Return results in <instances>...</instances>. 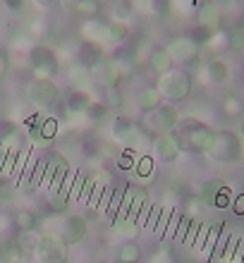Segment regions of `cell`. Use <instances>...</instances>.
Listing matches in <instances>:
<instances>
[{"label": "cell", "mask_w": 244, "mask_h": 263, "mask_svg": "<svg viewBox=\"0 0 244 263\" xmlns=\"http://www.w3.org/2000/svg\"><path fill=\"white\" fill-rule=\"evenodd\" d=\"M192 86L194 79L184 67H170L158 74L156 79V89L161 91L165 103H182L192 96Z\"/></svg>", "instance_id": "1"}, {"label": "cell", "mask_w": 244, "mask_h": 263, "mask_svg": "<svg viewBox=\"0 0 244 263\" xmlns=\"http://www.w3.org/2000/svg\"><path fill=\"white\" fill-rule=\"evenodd\" d=\"M180 134L184 141V148H189L192 153H209L213 139H216V129L206 122L196 118H187L184 122H180Z\"/></svg>", "instance_id": "2"}, {"label": "cell", "mask_w": 244, "mask_h": 263, "mask_svg": "<svg viewBox=\"0 0 244 263\" xmlns=\"http://www.w3.org/2000/svg\"><path fill=\"white\" fill-rule=\"evenodd\" d=\"M27 67L36 79H53L60 72V55L50 46H31L27 50Z\"/></svg>", "instance_id": "3"}, {"label": "cell", "mask_w": 244, "mask_h": 263, "mask_svg": "<svg viewBox=\"0 0 244 263\" xmlns=\"http://www.w3.org/2000/svg\"><path fill=\"white\" fill-rule=\"evenodd\" d=\"M24 96H27L29 105L34 110H50L55 108L60 101H63V91L53 79H31L24 89Z\"/></svg>", "instance_id": "4"}, {"label": "cell", "mask_w": 244, "mask_h": 263, "mask_svg": "<svg viewBox=\"0 0 244 263\" xmlns=\"http://www.w3.org/2000/svg\"><path fill=\"white\" fill-rule=\"evenodd\" d=\"M177 125H180V110L175 108V103H161L151 112H144L139 120V127L151 137L173 132Z\"/></svg>", "instance_id": "5"}, {"label": "cell", "mask_w": 244, "mask_h": 263, "mask_svg": "<svg viewBox=\"0 0 244 263\" xmlns=\"http://www.w3.org/2000/svg\"><path fill=\"white\" fill-rule=\"evenodd\" d=\"M209 156L218 163H239L244 156L242 137L232 129H216V139L209 148Z\"/></svg>", "instance_id": "6"}, {"label": "cell", "mask_w": 244, "mask_h": 263, "mask_svg": "<svg viewBox=\"0 0 244 263\" xmlns=\"http://www.w3.org/2000/svg\"><path fill=\"white\" fill-rule=\"evenodd\" d=\"M67 256H70V247L55 232H46V235L36 239L34 244L36 263H67Z\"/></svg>", "instance_id": "7"}, {"label": "cell", "mask_w": 244, "mask_h": 263, "mask_svg": "<svg viewBox=\"0 0 244 263\" xmlns=\"http://www.w3.org/2000/svg\"><path fill=\"white\" fill-rule=\"evenodd\" d=\"M165 50H167V55H170V60H173V65L187 67V65L196 63V58L201 53V46L192 36H173L165 43Z\"/></svg>", "instance_id": "8"}, {"label": "cell", "mask_w": 244, "mask_h": 263, "mask_svg": "<svg viewBox=\"0 0 244 263\" xmlns=\"http://www.w3.org/2000/svg\"><path fill=\"white\" fill-rule=\"evenodd\" d=\"M184 153V141H182L180 132H165L154 137V156L161 163H175Z\"/></svg>", "instance_id": "9"}, {"label": "cell", "mask_w": 244, "mask_h": 263, "mask_svg": "<svg viewBox=\"0 0 244 263\" xmlns=\"http://www.w3.org/2000/svg\"><path fill=\"white\" fill-rule=\"evenodd\" d=\"M125 74H127L125 65L118 63L115 58H105L103 63L91 69L93 82L101 84L103 89H120V84L125 82Z\"/></svg>", "instance_id": "10"}, {"label": "cell", "mask_w": 244, "mask_h": 263, "mask_svg": "<svg viewBox=\"0 0 244 263\" xmlns=\"http://www.w3.org/2000/svg\"><path fill=\"white\" fill-rule=\"evenodd\" d=\"M199 194H201V201L206 206H213V208H228L232 203L230 187H228L223 180H218V177L203 182Z\"/></svg>", "instance_id": "11"}, {"label": "cell", "mask_w": 244, "mask_h": 263, "mask_svg": "<svg viewBox=\"0 0 244 263\" xmlns=\"http://www.w3.org/2000/svg\"><path fill=\"white\" fill-rule=\"evenodd\" d=\"M86 232H89V220L79 213H72L60 222V232H58V237H60L67 247H74V244H79L84 237H86Z\"/></svg>", "instance_id": "12"}, {"label": "cell", "mask_w": 244, "mask_h": 263, "mask_svg": "<svg viewBox=\"0 0 244 263\" xmlns=\"http://www.w3.org/2000/svg\"><path fill=\"white\" fill-rule=\"evenodd\" d=\"M67 175H70L67 160H65L63 156H58V158H53L50 163H46V173H43L41 187L46 189L48 194H55L58 189L63 187V182L67 180Z\"/></svg>", "instance_id": "13"}, {"label": "cell", "mask_w": 244, "mask_h": 263, "mask_svg": "<svg viewBox=\"0 0 244 263\" xmlns=\"http://www.w3.org/2000/svg\"><path fill=\"white\" fill-rule=\"evenodd\" d=\"M105 46L101 43H93V41H82L77 48V65L84 69H93L96 65H101L105 60Z\"/></svg>", "instance_id": "14"}, {"label": "cell", "mask_w": 244, "mask_h": 263, "mask_svg": "<svg viewBox=\"0 0 244 263\" xmlns=\"http://www.w3.org/2000/svg\"><path fill=\"white\" fill-rule=\"evenodd\" d=\"M79 36H82V41H93L105 46L108 43V22L101 20V17L82 20L79 22Z\"/></svg>", "instance_id": "15"}, {"label": "cell", "mask_w": 244, "mask_h": 263, "mask_svg": "<svg viewBox=\"0 0 244 263\" xmlns=\"http://www.w3.org/2000/svg\"><path fill=\"white\" fill-rule=\"evenodd\" d=\"M196 24L211 29V31H218L220 29V22H223V14H220V7L216 5V0H201V5L196 7Z\"/></svg>", "instance_id": "16"}, {"label": "cell", "mask_w": 244, "mask_h": 263, "mask_svg": "<svg viewBox=\"0 0 244 263\" xmlns=\"http://www.w3.org/2000/svg\"><path fill=\"white\" fill-rule=\"evenodd\" d=\"M230 79V65L223 58H211L209 63L203 65V82L211 86H220Z\"/></svg>", "instance_id": "17"}, {"label": "cell", "mask_w": 244, "mask_h": 263, "mask_svg": "<svg viewBox=\"0 0 244 263\" xmlns=\"http://www.w3.org/2000/svg\"><path fill=\"white\" fill-rule=\"evenodd\" d=\"M24 261V247L20 237L0 235V263H22Z\"/></svg>", "instance_id": "18"}, {"label": "cell", "mask_w": 244, "mask_h": 263, "mask_svg": "<svg viewBox=\"0 0 244 263\" xmlns=\"http://www.w3.org/2000/svg\"><path fill=\"white\" fill-rule=\"evenodd\" d=\"M112 235L120 237L122 242H137V237L141 235V225H139V220H134V218L118 215V218L112 220Z\"/></svg>", "instance_id": "19"}, {"label": "cell", "mask_w": 244, "mask_h": 263, "mask_svg": "<svg viewBox=\"0 0 244 263\" xmlns=\"http://www.w3.org/2000/svg\"><path fill=\"white\" fill-rule=\"evenodd\" d=\"M63 101H65V108H67L70 115H84L93 98H91V93L86 89H77V86H74V89H72Z\"/></svg>", "instance_id": "20"}, {"label": "cell", "mask_w": 244, "mask_h": 263, "mask_svg": "<svg viewBox=\"0 0 244 263\" xmlns=\"http://www.w3.org/2000/svg\"><path fill=\"white\" fill-rule=\"evenodd\" d=\"M161 103H165L161 96V91L156 89V84H148L137 93V105H139L141 112H151L154 108H158Z\"/></svg>", "instance_id": "21"}, {"label": "cell", "mask_w": 244, "mask_h": 263, "mask_svg": "<svg viewBox=\"0 0 244 263\" xmlns=\"http://www.w3.org/2000/svg\"><path fill=\"white\" fill-rule=\"evenodd\" d=\"M129 34H132V27L129 22L125 20H108V43L112 46H122V43L129 41Z\"/></svg>", "instance_id": "22"}, {"label": "cell", "mask_w": 244, "mask_h": 263, "mask_svg": "<svg viewBox=\"0 0 244 263\" xmlns=\"http://www.w3.org/2000/svg\"><path fill=\"white\" fill-rule=\"evenodd\" d=\"M12 222H14V230H17V232L29 235V232H34L36 225H39V215H36L34 211H29V208H20V211L12 215Z\"/></svg>", "instance_id": "23"}, {"label": "cell", "mask_w": 244, "mask_h": 263, "mask_svg": "<svg viewBox=\"0 0 244 263\" xmlns=\"http://www.w3.org/2000/svg\"><path fill=\"white\" fill-rule=\"evenodd\" d=\"M101 10H103L101 0H79L70 12H74L79 20H91V17H101Z\"/></svg>", "instance_id": "24"}, {"label": "cell", "mask_w": 244, "mask_h": 263, "mask_svg": "<svg viewBox=\"0 0 244 263\" xmlns=\"http://www.w3.org/2000/svg\"><path fill=\"white\" fill-rule=\"evenodd\" d=\"M141 261V247L137 242H122L118 254H115V263H139Z\"/></svg>", "instance_id": "25"}, {"label": "cell", "mask_w": 244, "mask_h": 263, "mask_svg": "<svg viewBox=\"0 0 244 263\" xmlns=\"http://www.w3.org/2000/svg\"><path fill=\"white\" fill-rule=\"evenodd\" d=\"M148 63H151V67L161 74V72H165V69L175 67L173 60H170V55H167L165 46H156L154 50H151V55H148Z\"/></svg>", "instance_id": "26"}, {"label": "cell", "mask_w": 244, "mask_h": 263, "mask_svg": "<svg viewBox=\"0 0 244 263\" xmlns=\"http://www.w3.org/2000/svg\"><path fill=\"white\" fill-rule=\"evenodd\" d=\"M220 108H223V115H228V118H242V112H244V103L237 93H228L223 98Z\"/></svg>", "instance_id": "27"}, {"label": "cell", "mask_w": 244, "mask_h": 263, "mask_svg": "<svg viewBox=\"0 0 244 263\" xmlns=\"http://www.w3.org/2000/svg\"><path fill=\"white\" fill-rule=\"evenodd\" d=\"M158 3H165V0H132V7L137 14H158L161 12Z\"/></svg>", "instance_id": "28"}, {"label": "cell", "mask_w": 244, "mask_h": 263, "mask_svg": "<svg viewBox=\"0 0 244 263\" xmlns=\"http://www.w3.org/2000/svg\"><path fill=\"white\" fill-rule=\"evenodd\" d=\"M187 36H192L199 46H206V43H211L213 41V36H216V31H211V29H206V27H201V24H194L192 27V31H189Z\"/></svg>", "instance_id": "29"}, {"label": "cell", "mask_w": 244, "mask_h": 263, "mask_svg": "<svg viewBox=\"0 0 244 263\" xmlns=\"http://www.w3.org/2000/svg\"><path fill=\"white\" fill-rule=\"evenodd\" d=\"M108 108H110V105L103 103V101H98V103H96V101H91V105L86 108V112H84V115H86V118H89L91 122H101V120L105 118Z\"/></svg>", "instance_id": "30"}, {"label": "cell", "mask_w": 244, "mask_h": 263, "mask_svg": "<svg viewBox=\"0 0 244 263\" xmlns=\"http://www.w3.org/2000/svg\"><path fill=\"white\" fill-rule=\"evenodd\" d=\"M225 46L230 50H235V53H242L244 50V29H232L230 34H228Z\"/></svg>", "instance_id": "31"}, {"label": "cell", "mask_w": 244, "mask_h": 263, "mask_svg": "<svg viewBox=\"0 0 244 263\" xmlns=\"http://www.w3.org/2000/svg\"><path fill=\"white\" fill-rule=\"evenodd\" d=\"M146 263H175L173 249H170V247H161V249H156L154 254L148 256Z\"/></svg>", "instance_id": "32"}, {"label": "cell", "mask_w": 244, "mask_h": 263, "mask_svg": "<svg viewBox=\"0 0 244 263\" xmlns=\"http://www.w3.org/2000/svg\"><path fill=\"white\" fill-rule=\"evenodd\" d=\"M134 170H137V175H141V177H148V175H151V170H156V165H154V160L144 156L139 163H134Z\"/></svg>", "instance_id": "33"}, {"label": "cell", "mask_w": 244, "mask_h": 263, "mask_svg": "<svg viewBox=\"0 0 244 263\" xmlns=\"http://www.w3.org/2000/svg\"><path fill=\"white\" fill-rule=\"evenodd\" d=\"M10 196H12V187H10L7 177H3V175H0V203L10 201Z\"/></svg>", "instance_id": "34"}, {"label": "cell", "mask_w": 244, "mask_h": 263, "mask_svg": "<svg viewBox=\"0 0 244 263\" xmlns=\"http://www.w3.org/2000/svg\"><path fill=\"white\" fill-rule=\"evenodd\" d=\"M7 69H10V55H7V50L0 46V79L7 74Z\"/></svg>", "instance_id": "35"}, {"label": "cell", "mask_w": 244, "mask_h": 263, "mask_svg": "<svg viewBox=\"0 0 244 263\" xmlns=\"http://www.w3.org/2000/svg\"><path fill=\"white\" fill-rule=\"evenodd\" d=\"M3 3H5V7L7 10H10V12H22V10H24V5H27V0H3Z\"/></svg>", "instance_id": "36"}, {"label": "cell", "mask_w": 244, "mask_h": 263, "mask_svg": "<svg viewBox=\"0 0 244 263\" xmlns=\"http://www.w3.org/2000/svg\"><path fill=\"white\" fill-rule=\"evenodd\" d=\"M14 228V222H12V218H10V215H0V232H3V235H5L7 230H12Z\"/></svg>", "instance_id": "37"}, {"label": "cell", "mask_w": 244, "mask_h": 263, "mask_svg": "<svg viewBox=\"0 0 244 263\" xmlns=\"http://www.w3.org/2000/svg\"><path fill=\"white\" fill-rule=\"evenodd\" d=\"M31 3H34V5L39 7V10H50V7L55 5L58 0H31Z\"/></svg>", "instance_id": "38"}, {"label": "cell", "mask_w": 244, "mask_h": 263, "mask_svg": "<svg viewBox=\"0 0 244 263\" xmlns=\"http://www.w3.org/2000/svg\"><path fill=\"white\" fill-rule=\"evenodd\" d=\"M232 208H235V213L244 215V194H242V196H237V199L232 201Z\"/></svg>", "instance_id": "39"}, {"label": "cell", "mask_w": 244, "mask_h": 263, "mask_svg": "<svg viewBox=\"0 0 244 263\" xmlns=\"http://www.w3.org/2000/svg\"><path fill=\"white\" fill-rule=\"evenodd\" d=\"M63 3H65V5H67V10H72V7H74V5H77V3H79V0H63Z\"/></svg>", "instance_id": "40"}, {"label": "cell", "mask_w": 244, "mask_h": 263, "mask_svg": "<svg viewBox=\"0 0 244 263\" xmlns=\"http://www.w3.org/2000/svg\"><path fill=\"white\" fill-rule=\"evenodd\" d=\"M239 137H244V118H242V122H239Z\"/></svg>", "instance_id": "41"}]
</instances>
